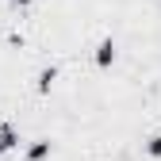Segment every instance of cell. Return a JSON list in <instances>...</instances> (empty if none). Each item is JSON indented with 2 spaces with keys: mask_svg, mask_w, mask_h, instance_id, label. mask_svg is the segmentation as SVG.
<instances>
[{
  "mask_svg": "<svg viewBox=\"0 0 161 161\" xmlns=\"http://www.w3.org/2000/svg\"><path fill=\"white\" fill-rule=\"evenodd\" d=\"M0 142L8 146V153L19 150V146H23V134H19V127H15V123H0Z\"/></svg>",
  "mask_w": 161,
  "mask_h": 161,
  "instance_id": "4",
  "label": "cell"
},
{
  "mask_svg": "<svg viewBox=\"0 0 161 161\" xmlns=\"http://www.w3.org/2000/svg\"><path fill=\"white\" fill-rule=\"evenodd\" d=\"M54 157V142L50 138H31L23 146V161H50Z\"/></svg>",
  "mask_w": 161,
  "mask_h": 161,
  "instance_id": "2",
  "label": "cell"
},
{
  "mask_svg": "<svg viewBox=\"0 0 161 161\" xmlns=\"http://www.w3.org/2000/svg\"><path fill=\"white\" fill-rule=\"evenodd\" d=\"M142 153H146L150 161H161V130H157V134H150L146 142H142Z\"/></svg>",
  "mask_w": 161,
  "mask_h": 161,
  "instance_id": "5",
  "label": "cell"
},
{
  "mask_svg": "<svg viewBox=\"0 0 161 161\" xmlns=\"http://www.w3.org/2000/svg\"><path fill=\"white\" fill-rule=\"evenodd\" d=\"M58 73H62L58 65H42V69H38L35 73V96H50L54 85H58Z\"/></svg>",
  "mask_w": 161,
  "mask_h": 161,
  "instance_id": "3",
  "label": "cell"
},
{
  "mask_svg": "<svg viewBox=\"0 0 161 161\" xmlns=\"http://www.w3.org/2000/svg\"><path fill=\"white\" fill-rule=\"evenodd\" d=\"M8 4H12V8H15V12H27V8H31V4H35V0H8Z\"/></svg>",
  "mask_w": 161,
  "mask_h": 161,
  "instance_id": "6",
  "label": "cell"
},
{
  "mask_svg": "<svg viewBox=\"0 0 161 161\" xmlns=\"http://www.w3.org/2000/svg\"><path fill=\"white\" fill-rule=\"evenodd\" d=\"M115 58H119V42L108 35V38H100L96 42V50H92V62H96V69H111L115 65Z\"/></svg>",
  "mask_w": 161,
  "mask_h": 161,
  "instance_id": "1",
  "label": "cell"
},
{
  "mask_svg": "<svg viewBox=\"0 0 161 161\" xmlns=\"http://www.w3.org/2000/svg\"><path fill=\"white\" fill-rule=\"evenodd\" d=\"M4 153H8V146H4V142H0V161H4Z\"/></svg>",
  "mask_w": 161,
  "mask_h": 161,
  "instance_id": "7",
  "label": "cell"
}]
</instances>
